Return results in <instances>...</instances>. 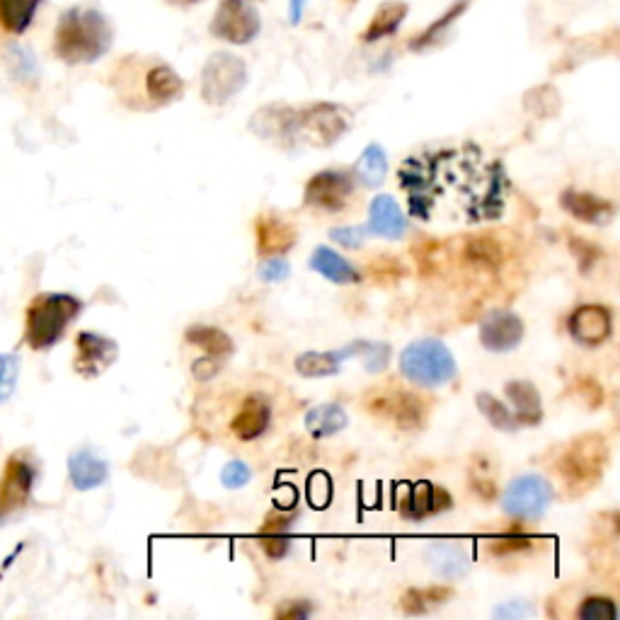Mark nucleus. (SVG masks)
Here are the masks:
<instances>
[{
	"label": "nucleus",
	"mask_w": 620,
	"mask_h": 620,
	"mask_svg": "<svg viewBox=\"0 0 620 620\" xmlns=\"http://www.w3.org/2000/svg\"><path fill=\"white\" fill-rule=\"evenodd\" d=\"M480 155L478 148H463L405 160L398 180L407 192L410 214L422 221H434L441 199L449 194L439 216L463 218L468 223L502 216L509 189L507 172L499 163H487Z\"/></svg>",
	"instance_id": "obj_1"
},
{
	"label": "nucleus",
	"mask_w": 620,
	"mask_h": 620,
	"mask_svg": "<svg viewBox=\"0 0 620 620\" xmlns=\"http://www.w3.org/2000/svg\"><path fill=\"white\" fill-rule=\"evenodd\" d=\"M119 100L131 109H158L180 100L185 93V80L165 61H143L136 56L122 61L114 76Z\"/></svg>",
	"instance_id": "obj_2"
},
{
	"label": "nucleus",
	"mask_w": 620,
	"mask_h": 620,
	"mask_svg": "<svg viewBox=\"0 0 620 620\" xmlns=\"http://www.w3.org/2000/svg\"><path fill=\"white\" fill-rule=\"evenodd\" d=\"M112 25L97 8H68L54 34L56 56L68 66L95 63L112 47Z\"/></svg>",
	"instance_id": "obj_3"
},
{
	"label": "nucleus",
	"mask_w": 620,
	"mask_h": 620,
	"mask_svg": "<svg viewBox=\"0 0 620 620\" xmlns=\"http://www.w3.org/2000/svg\"><path fill=\"white\" fill-rule=\"evenodd\" d=\"M80 310L83 301L71 294H37L25 308V344L32 352H47L63 340Z\"/></svg>",
	"instance_id": "obj_4"
},
{
	"label": "nucleus",
	"mask_w": 620,
	"mask_h": 620,
	"mask_svg": "<svg viewBox=\"0 0 620 620\" xmlns=\"http://www.w3.org/2000/svg\"><path fill=\"white\" fill-rule=\"evenodd\" d=\"M400 373L419 388H441L456 381L458 364L441 340L410 342L400 354Z\"/></svg>",
	"instance_id": "obj_5"
},
{
	"label": "nucleus",
	"mask_w": 620,
	"mask_h": 620,
	"mask_svg": "<svg viewBox=\"0 0 620 620\" xmlns=\"http://www.w3.org/2000/svg\"><path fill=\"white\" fill-rule=\"evenodd\" d=\"M39 463L30 449H17L0 470V526L30 504Z\"/></svg>",
	"instance_id": "obj_6"
},
{
	"label": "nucleus",
	"mask_w": 620,
	"mask_h": 620,
	"mask_svg": "<svg viewBox=\"0 0 620 620\" xmlns=\"http://www.w3.org/2000/svg\"><path fill=\"white\" fill-rule=\"evenodd\" d=\"M248 85V66L231 51H216L202 68V97L206 105L223 107Z\"/></svg>",
	"instance_id": "obj_7"
},
{
	"label": "nucleus",
	"mask_w": 620,
	"mask_h": 620,
	"mask_svg": "<svg viewBox=\"0 0 620 620\" xmlns=\"http://www.w3.org/2000/svg\"><path fill=\"white\" fill-rule=\"evenodd\" d=\"M553 504V485L538 473H526L507 485L502 509L514 521H538L548 514Z\"/></svg>",
	"instance_id": "obj_8"
},
{
	"label": "nucleus",
	"mask_w": 620,
	"mask_h": 620,
	"mask_svg": "<svg viewBox=\"0 0 620 620\" xmlns=\"http://www.w3.org/2000/svg\"><path fill=\"white\" fill-rule=\"evenodd\" d=\"M349 114L340 105H310L306 109H296L294 119V141L313 143V146H332L347 134Z\"/></svg>",
	"instance_id": "obj_9"
},
{
	"label": "nucleus",
	"mask_w": 620,
	"mask_h": 620,
	"mask_svg": "<svg viewBox=\"0 0 620 620\" xmlns=\"http://www.w3.org/2000/svg\"><path fill=\"white\" fill-rule=\"evenodd\" d=\"M604 463V439H599V436H584V439L574 441L565 456H562L560 475L567 480V487H570L574 495H579V492L589 490V487L601 478Z\"/></svg>",
	"instance_id": "obj_10"
},
{
	"label": "nucleus",
	"mask_w": 620,
	"mask_h": 620,
	"mask_svg": "<svg viewBox=\"0 0 620 620\" xmlns=\"http://www.w3.org/2000/svg\"><path fill=\"white\" fill-rule=\"evenodd\" d=\"M209 30L221 42L245 47L260 37L262 17L250 0H221L211 17Z\"/></svg>",
	"instance_id": "obj_11"
},
{
	"label": "nucleus",
	"mask_w": 620,
	"mask_h": 620,
	"mask_svg": "<svg viewBox=\"0 0 620 620\" xmlns=\"http://www.w3.org/2000/svg\"><path fill=\"white\" fill-rule=\"evenodd\" d=\"M357 192V180L347 170H323L310 177L303 202L310 209L325 211V214H340L349 206Z\"/></svg>",
	"instance_id": "obj_12"
},
{
	"label": "nucleus",
	"mask_w": 620,
	"mask_h": 620,
	"mask_svg": "<svg viewBox=\"0 0 620 620\" xmlns=\"http://www.w3.org/2000/svg\"><path fill=\"white\" fill-rule=\"evenodd\" d=\"M451 507H453L451 492L439 487L436 482L419 480L410 482V485H405L403 490H400L398 499L400 516H403L405 521H412V524L432 519V516L441 512H449Z\"/></svg>",
	"instance_id": "obj_13"
},
{
	"label": "nucleus",
	"mask_w": 620,
	"mask_h": 620,
	"mask_svg": "<svg viewBox=\"0 0 620 620\" xmlns=\"http://www.w3.org/2000/svg\"><path fill=\"white\" fill-rule=\"evenodd\" d=\"M366 410L383 419H390L400 429H419L424 424V417H427L424 400L417 398L415 393H407V390H378L366 403Z\"/></svg>",
	"instance_id": "obj_14"
},
{
	"label": "nucleus",
	"mask_w": 620,
	"mask_h": 620,
	"mask_svg": "<svg viewBox=\"0 0 620 620\" xmlns=\"http://www.w3.org/2000/svg\"><path fill=\"white\" fill-rule=\"evenodd\" d=\"M526 325L514 310L495 308L482 318L480 323V344L492 354L514 352L524 342Z\"/></svg>",
	"instance_id": "obj_15"
},
{
	"label": "nucleus",
	"mask_w": 620,
	"mask_h": 620,
	"mask_svg": "<svg viewBox=\"0 0 620 620\" xmlns=\"http://www.w3.org/2000/svg\"><path fill=\"white\" fill-rule=\"evenodd\" d=\"M119 357V344L105 335L83 330L76 337V357H73V371L83 378L102 376Z\"/></svg>",
	"instance_id": "obj_16"
},
{
	"label": "nucleus",
	"mask_w": 620,
	"mask_h": 620,
	"mask_svg": "<svg viewBox=\"0 0 620 620\" xmlns=\"http://www.w3.org/2000/svg\"><path fill=\"white\" fill-rule=\"evenodd\" d=\"M567 332L579 347H601L613 332V315L606 306H579L567 320Z\"/></svg>",
	"instance_id": "obj_17"
},
{
	"label": "nucleus",
	"mask_w": 620,
	"mask_h": 620,
	"mask_svg": "<svg viewBox=\"0 0 620 620\" xmlns=\"http://www.w3.org/2000/svg\"><path fill=\"white\" fill-rule=\"evenodd\" d=\"M424 560L436 577L453 582L468 574L473 565V553H470V545L461 541H434L424 550Z\"/></svg>",
	"instance_id": "obj_18"
},
{
	"label": "nucleus",
	"mask_w": 620,
	"mask_h": 620,
	"mask_svg": "<svg viewBox=\"0 0 620 620\" xmlns=\"http://www.w3.org/2000/svg\"><path fill=\"white\" fill-rule=\"evenodd\" d=\"M272 427V405L262 395H248L231 419V432L240 441H255Z\"/></svg>",
	"instance_id": "obj_19"
},
{
	"label": "nucleus",
	"mask_w": 620,
	"mask_h": 620,
	"mask_svg": "<svg viewBox=\"0 0 620 620\" xmlns=\"http://www.w3.org/2000/svg\"><path fill=\"white\" fill-rule=\"evenodd\" d=\"M255 240L257 252L262 257L269 255H286L296 245L298 233L294 223L284 221L277 214H262L255 221Z\"/></svg>",
	"instance_id": "obj_20"
},
{
	"label": "nucleus",
	"mask_w": 620,
	"mask_h": 620,
	"mask_svg": "<svg viewBox=\"0 0 620 620\" xmlns=\"http://www.w3.org/2000/svg\"><path fill=\"white\" fill-rule=\"evenodd\" d=\"M369 233L386 240H400L407 233V218L390 194H376L369 204Z\"/></svg>",
	"instance_id": "obj_21"
},
{
	"label": "nucleus",
	"mask_w": 620,
	"mask_h": 620,
	"mask_svg": "<svg viewBox=\"0 0 620 620\" xmlns=\"http://www.w3.org/2000/svg\"><path fill=\"white\" fill-rule=\"evenodd\" d=\"M562 209L570 211L577 221L589 223V226H606L616 216V206L608 199L591 192H577V189H565L560 197Z\"/></svg>",
	"instance_id": "obj_22"
},
{
	"label": "nucleus",
	"mask_w": 620,
	"mask_h": 620,
	"mask_svg": "<svg viewBox=\"0 0 620 620\" xmlns=\"http://www.w3.org/2000/svg\"><path fill=\"white\" fill-rule=\"evenodd\" d=\"M294 119H296L294 107L267 105L257 109L255 117L250 119V129L264 141L291 143L294 141Z\"/></svg>",
	"instance_id": "obj_23"
},
{
	"label": "nucleus",
	"mask_w": 620,
	"mask_h": 620,
	"mask_svg": "<svg viewBox=\"0 0 620 620\" xmlns=\"http://www.w3.org/2000/svg\"><path fill=\"white\" fill-rule=\"evenodd\" d=\"M504 393H507L509 403L514 407V419L516 424H524V427H536L541 424L543 419V400L538 388L533 386L531 381H524V378H516V381H509L504 386Z\"/></svg>",
	"instance_id": "obj_24"
},
{
	"label": "nucleus",
	"mask_w": 620,
	"mask_h": 620,
	"mask_svg": "<svg viewBox=\"0 0 620 620\" xmlns=\"http://www.w3.org/2000/svg\"><path fill=\"white\" fill-rule=\"evenodd\" d=\"M308 267L313 269V272H318L323 279L332 281V284L349 286L361 281L359 269L354 267L347 257H342L340 252L327 248V245H318V248H315V252L308 260Z\"/></svg>",
	"instance_id": "obj_25"
},
{
	"label": "nucleus",
	"mask_w": 620,
	"mask_h": 620,
	"mask_svg": "<svg viewBox=\"0 0 620 620\" xmlns=\"http://www.w3.org/2000/svg\"><path fill=\"white\" fill-rule=\"evenodd\" d=\"M109 465L90 449H80L68 458V478L76 490H95L107 480Z\"/></svg>",
	"instance_id": "obj_26"
},
{
	"label": "nucleus",
	"mask_w": 620,
	"mask_h": 620,
	"mask_svg": "<svg viewBox=\"0 0 620 620\" xmlns=\"http://www.w3.org/2000/svg\"><path fill=\"white\" fill-rule=\"evenodd\" d=\"M303 424H306L308 434L315 436V439H330V436H337L349 427V415L344 412L342 405L323 403L310 407Z\"/></svg>",
	"instance_id": "obj_27"
},
{
	"label": "nucleus",
	"mask_w": 620,
	"mask_h": 620,
	"mask_svg": "<svg viewBox=\"0 0 620 620\" xmlns=\"http://www.w3.org/2000/svg\"><path fill=\"white\" fill-rule=\"evenodd\" d=\"M407 5L400 3V0H388V3L378 5L376 15L371 17V22L366 25V32L361 34V39L369 44L381 42V39L393 37L395 32L400 30L403 20L407 17Z\"/></svg>",
	"instance_id": "obj_28"
},
{
	"label": "nucleus",
	"mask_w": 620,
	"mask_h": 620,
	"mask_svg": "<svg viewBox=\"0 0 620 620\" xmlns=\"http://www.w3.org/2000/svg\"><path fill=\"white\" fill-rule=\"evenodd\" d=\"M465 10H468V0H456V3H453L451 8L439 17V20H434L427 30L415 34V37L410 39V49L417 51V54H422V51L441 47V44L446 42V34L451 32V27L456 25L458 17H461Z\"/></svg>",
	"instance_id": "obj_29"
},
{
	"label": "nucleus",
	"mask_w": 620,
	"mask_h": 620,
	"mask_svg": "<svg viewBox=\"0 0 620 620\" xmlns=\"http://www.w3.org/2000/svg\"><path fill=\"white\" fill-rule=\"evenodd\" d=\"M352 175H354V180L359 182V185H364L369 189L381 187L383 182H386L388 153L383 151L381 143H369V146L361 151L359 160L354 163Z\"/></svg>",
	"instance_id": "obj_30"
},
{
	"label": "nucleus",
	"mask_w": 620,
	"mask_h": 620,
	"mask_svg": "<svg viewBox=\"0 0 620 620\" xmlns=\"http://www.w3.org/2000/svg\"><path fill=\"white\" fill-rule=\"evenodd\" d=\"M449 599H453V589L446 584H434V587L407 589L400 599V606L407 616H424V613H432L449 604Z\"/></svg>",
	"instance_id": "obj_31"
},
{
	"label": "nucleus",
	"mask_w": 620,
	"mask_h": 620,
	"mask_svg": "<svg viewBox=\"0 0 620 620\" xmlns=\"http://www.w3.org/2000/svg\"><path fill=\"white\" fill-rule=\"evenodd\" d=\"M185 337L189 344L202 349V352L209 354V357L223 359V357H228V354H233V340L226 335V332L218 330V327L192 325V327H187Z\"/></svg>",
	"instance_id": "obj_32"
},
{
	"label": "nucleus",
	"mask_w": 620,
	"mask_h": 620,
	"mask_svg": "<svg viewBox=\"0 0 620 620\" xmlns=\"http://www.w3.org/2000/svg\"><path fill=\"white\" fill-rule=\"evenodd\" d=\"M42 0H0V27L10 34L30 30Z\"/></svg>",
	"instance_id": "obj_33"
},
{
	"label": "nucleus",
	"mask_w": 620,
	"mask_h": 620,
	"mask_svg": "<svg viewBox=\"0 0 620 620\" xmlns=\"http://www.w3.org/2000/svg\"><path fill=\"white\" fill-rule=\"evenodd\" d=\"M536 538L521 528H509L507 533H497L487 541V548L495 558H514V555H526L536 548Z\"/></svg>",
	"instance_id": "obj_34"
},
{
	"label": "nucleus",
	"mask_w": 620,
	"mask_h": 620,
	"mask_svg": "<svg viewBox=\"0 0 620 620\" xmlns=\"http://www.w3.org/2000/svg\"><path fill=\"white\" fill-rule=\"evenodd\" d=\"M349 352H352V359H359L361 366H364L369 373H381L388 369L390 357V344L386 342H376V340H354L349 342Z\"/></svg>",
	"instance_id": "obj_35"
},
{
	"label": "nucleus",
	"mask_w": 620,
	"mask_h": 620,
	"mask_svg": "<svg viewBox=\"0 0 620 620\" xmlns=\"http://www.w3.org/2000/svg\"><path fill=\"white\" fill-rule=\"evenodd\" d=\"M294 366L303 378H327V376H335V373H340V369H342V364L337 361L332 349L330 352H303V354H298Z\"/></svg>",
	"instance_id": "obj_36"
},
{
	"label": "nucleus",
	"mask_w": 620,
	"mask_h": 620,
	"mask_svg": "<svg viewBox=\"0 0 620 620\" xmlns=\"http://www.w3.org/2000/svg\"><path fill=\"white\" fill-rule=\"evenodd\" d=\"M475 403H478V410L485 415L487 422H490L495 429H499V432H516V429H519V424H516L514 419V412L492 393H478Z\"/></svg>",
	"instance_id": "obj_37"
},
{
	"label": "nucleus",
	"mask_w": 620,
	"mask_h": 620,
	"mask_svg": "<svg viewBox=\"0 0 620 620\" xmlns=\"http://www.w3.org/2000/svg\"><path fill=\"white\" fill-rule=\"evenodd\" d=\"M579 620H616L618 606L611 596H587L577 608Z\"/></svg>",
	"instance_id": "obj_38"
},
{
	"label": "nucleus",
	"mask_w": 620,
	"mask_h": 620,
	"mask_svg": "<svg viewBox=\"0 0 620 620\" xmlns=\"http://www.w3.org/2000/svg\"><path fill=\"white\" fill-rule=\"evenodd\" d=\"M257 543H260L269 560H284L294 548V538L286 531H260L257 533Z\"/></svg>",
	"instance_id": "obj_39"
},
{
	"label": "nucleus",
	"mask_w": 620,
	"mask_h": 620,
	"mask_svg": "<svg viewBox=\"0 0 620 620\" xmlns=\"http://www.w3.org/2000/svg\"><path fill=\"white\" fill-rule=\"evenodd\" d=\"M291 274V264L286 262L284 255H269L264 257L257 267V277L267 284H277V281H284Z\"/></svg>",
	"instance_id": "obj_40"
},
{
	"label": "nucleus",
	"mask_w": 620,
	"mask_h": 620,
	"mask_svg": "<svg viewBox=\"0 0 620 620\" xmlns=\"http://www.w3.org/2000/svg\"><path fill=\"white\" fill-rule=\"evenodd\" d=\"M366 235H369V228L364 226H342V228H332L330 240H335L337 245H342L344 250H359L364 248Z\"/></svg>",
	"instance_id": "obj_41"
},
{
	"label": "nucleus",
	"mask_w": 620,
	"mask_h": 620,
	"mask_svg": "<svg viewBox=\"0 0 620 620\" xmlns=\"http://www.w3.org/2000/svg\"><path fill=\"white\" fill-rule=\"evenodd\" d=\"M252 480V468L245 461H231L223 465L221 470V482L228 490H240Z\"/></svg>",
	"instance_id": "obj_42"
},
{
	"label": "nucleus",
	"mask_w": 620,
	"mask_h": 620,
	"mask_svg": "<svg viewBox=\"0 0 620 620\" xmlns=\"http://www.w3.org/2000/svg\"><path fill=\"white\" fill-rule=\"evenodd\" d=\"M218 371H221V359L209 357V354H204L202 359L194 361V366H192V373L197 381H211Z\"/></svg>",
	"instance_id": "obj_43"
},
{
	"label": "nucleus",
	"mask_w": 620,
	"mask_h": 620,
	"mask_svg": "<svg viewBox=\"0 0 620 620\" xmlns=\"http://www.w3.org/2000/svg\"><path fill=\"white\" fill-rule=\"evenodd\" d=\"M528 616H533V606L524 604V601H507V604L495 608V618L512 620V618H528Z\"/></svg>",
	"instance_id": "obj_44"
},
{
	"label": "nucleus",
	"mask_w": 620,
	"mask_h": 620,
	"mask_svg": "<svg viewBox=\"0 0 620 620\" xmlns=\"http://www.w3.org/2000/svg\"><path fill=\"white\" fill-rule=\"evenodd\" d=\"M310 613H313V604L306 599H296L281 606L277 611V618H308Z\"/></svg>",
	"instance_id": "obj_45"
},
{
	"label": "nucleus",
	"mask_w": 620,
	"mask_h": 620,
	"mask_svg": "<svg viewBox=\"0 0 620 620\" xmlns=\"http://www.w3.org/2000/svg\"><path fill=\"white\" fill-rule=\"evenodd\" d=\"M303 8H306V0H289V22L291 25H301Z\"/></svg>",
	"instance_id": "obj_46"
},
{
	"label": "nucleus",
	"mask_w": 620,
	"mask_h": 620,
	"mask_svg": "<svg viewBox=\"0 0 620 620\" xmlns=\"http://www.w3.org/2000/svg\"><path fill=\"white\" fill-rule=\"evenodd\" d=\"M170 5H175V8H189V5H197L202 3V0H168Z\"/></svg>",
	"instance_id": "obj_47"
}]
</instances>
